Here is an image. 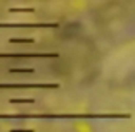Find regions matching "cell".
Listing matches in <instances>:
<instances>
[{
  "label": "cell",
  "instance_id": "obj_1",
  "mask_svg": "<svg viewBox=\"0 0 135 132\" xmlns=\"http://www.w3.org/2000/svg\"><path fill=\"white\" fill-rule=\"evenodd\" d=\"M0 119H130V113H0Z\"/></svg>",
  "mask_w": 135,
  "mask_h": 132
},
{
  "label": "cell",
  "instance_id": "obj_2",
  "mask_svg": "<svg viewBox=\"0 0 135 132\" xmlns=\"http://www.w3.org/2000/svg\"><path fill=\"white\" fill-rule=\"evenodd\" d=\"M58 89V83H0V89Z\"/></svg>",
  "mask_w": 135,
  "mask_h": 132
},
{
  "label": "cell",
  "instance_id": "obj_3",
  "mask_svg": "<svg viewBox=\"0 0 135 132\" xmlns=\"http://www.w3.org/2000/svg\"><path fill=\"white\" fill-rule=\"evenodd\" d=\"M58 22H0V29H14V28H29V29H55Z\"/></svg>",
  "mask_w": 135,
  "mask_h": 132
},
{
  "label": "cell",
  "instance_id": "obj_4",
  "mask_svg": "<svg viewBox=\"0 0 135 132\" xmlns=\"http://www.w3.org/2000/svg\"><path fill=\"white\" fill-rule=\"evenodd\" d=\"M58 53L56 52H41V53H29V52H19V53H0V58H58Z\"/></svg>",
  "mask_w": 135,
  "mask_h": 132
},
{
  "label": "cell",
  "instance_id": "obj_5",
  "mask_svg": "<svg viewBox=\"0 0 135 132\" xmlns=\"http://www.w3.org/2000/svg\"><path fill=\"white\" fill-rule=\"evenodd\" d=\"M10 43H34V38H9Z\"/></svg>",
  "mask_w": 135,
  "mask_h": 132
},
{
  "label": "cell",
  "instance_id": "obj_6",
  "mask_svg": "<svg viewBox=\"0 0 135 132\" xmlns=\"http://www.w3.org/2000/svg\"><path fill=\"white\" fill-rule=\"evenodd\" d=\"M9 103L16 105V103H34V98H10Z\"/></svg>",
  "mask_w": 135,
  "mask_h": 132
},
{
  "label": "cell",
  "instance_id": "obj_7",
  "mask_svg": "<svg viewBox=\"0 0 135 132\" xmlns=\"http://www.w3.org/2000/svg\"><path fill=\"white\" fill-rule=\"evenodd\" d=\"M9 72L10 74H33L34 69H31V67H29V69H10Z\"/></svg>",
  "mask_w": 135,
  "mask_h": 132
},
{
  "label": "cell",
  "instance_id": "obj_8",
  "mask_svg": "<svg viewBox=\"0 0 135 132\" xmlns=\"http://www.w3.org/2000/svg\"><path fill=\"white\" fill-rule=\"evenodd\" d=\"M10 12H34L33 7H12V9H9Z\"/></svg>",
  "mask_w": 135,
  "mask_h": 132
},
{
  "label": "cell",
  "instance_id": "obj_9",
  "mask_svg": "<svg viewBox=\"0 0 135 132\" xmlns=\"http://www.w3.org/2000/svg\"><path fill=\"white\" fill-rule=\"evenodd\" d=\"M10 132H34L33 129H12Z\"/></svg>",
  "mask_w": 135,
  "mask_h": 132
}]
</instances>
